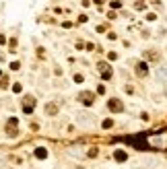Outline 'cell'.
<instances>
[{
    "mask_svg": "<svg viewBox=\"0 0 167 169\" xmlns=\"http://www.w3.org/2000/svg\"><path fill=\"white\" fill-rule=\"evenodd\" d=\"M45 111H47V113H50V115H54V113H58V105H54V103H50V105H47V107H45Z\"/></svg>",
    "mask_w": 167,
    "mask_h": 169,
    "instance_id": "5",
    "label": "cell"
},
{
    "mask_svg": "<svg viewBox=\"0 0 167 169\" xmlns=\"http://www.w3.org/2000/svg\"><path fill=\"white\" fill-rule=\"evenodd\" d=\"M136 74H138V77H147V74H149V68H147V64H145V62L136 64Z\"/></svg>",
    "mask_w": 167,
    "mask_h": 169,
    "instance_id": "3",
    "label": "cell"
},
{
    "mask_svg": "<svg viewBox=\"0 0 167 169\" xmlns=\"http://www.w3.org/2000/svg\"><path fill=\"white\" fill-rule=\"evenodd\" d=\"M107 107H109L111 111H122V109H124V105L118 101V99H109V101H107Z\"/></svg>",
    "mask_w": 167,
    "mask_h": 169,
    "instance_id": "2",
    "label": "cell"
},
{
    "mask_svg": "<svg viewBox=\"0 0 167 169\" xmlns=\"http://www.w3.org/2000/svg\"><path fill=\"white\" fill-rule=\"evenodd\" d=\"M153 2H159V0H153Z\"/></svg>",
    "mask_w": 167,
    "mask_h": 169,
    "instance_id": "8",
    "label": "cell"
},
{
    "mask_svg": "<svg viewBox=\"0 0 167 169\" xmlns=\"http://www.w3.org/2000/svg\"><path fill=\"white\" fill-rule=\"evenodd\" d=\"M23 111L31 113L33 111V97H25V103H23Z\"/></svg>",
    "mask_w": 167,
    "mask_h": 169,
    "instance_id": "4",
    "label": "cell"
},
{
    "mask_svg": "<svg viewBox=\"0 0 167 169\" xmlns=\"http://www.w3.org/2000/svg\"><path fill=\"white\" fill-rule=\"evenodd\" d=\"M35 155H37V159H45V155H47V153H45L43 149H37V151H35Z\"/></svg>",
    "mask_w": 167,
    "mask_h": 169,
    "instance_id": "6",
    "label": "cell"
},
{
    "mask_svg": "<svg viewBox=\"0 0 167 169\" xmlns=\"http://www.w3.org/2000/svg\"><path fill=\"white\" fill-rule=\"evenodd\" d=\"M116 159H118V161H124V159H126V153H124V151H118V153H116Z\"/></svg>",
    "mask_w": 167,
    "mask_h": 169,
    "instance_id": "7",
    "label": "cell"
},
{
    "mask_svg": "<svg viewBox=\"0 0 167 169\" xmlns=\"http://www.w3.org/2000/svg\"><path fill=\"white\" fill-rule=\"evenodd\" d=\"M79 99H81V103H85V105H91V103L95 101V95H93V93H89V91H83V93L79 95Z\"/></svg>",
    "mask_w": 167,
    "mask_h": 169,
    "instance_id": "1",
    "label": "cell"
}]
</instances>
